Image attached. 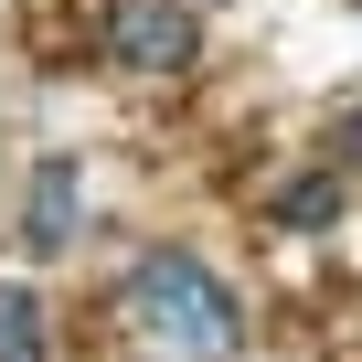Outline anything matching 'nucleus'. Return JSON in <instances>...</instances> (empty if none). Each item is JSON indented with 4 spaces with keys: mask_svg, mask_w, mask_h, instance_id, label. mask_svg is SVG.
Listing matches in <instances>:
<instances>
[{
    "mask_svg": "<svg viewBox=\"0 0 362 362\" xmlns=\"http://www.w3.org/2000/svg\"><path fill=\"white\" fill-rule=\"evenodd\" d=\"M128 320H139L149 341H170V351H192V362H235V351H245L235 288H224L203 256H181V245H160V256L128 267Z\"/></svg>",
    "mask_w": 362,
    "mask_h": 362,
    "instance_id": "1",
    "label": "nucleus"
},
{
    "mask_svg": "<svg viewBox=\"0 0 362 362\" xmlns=\"http://www.w3.org/2000/svg\"><path fill=\"white\" fill-rule=\"evenodd\" d=\"M107 54L128 75H192L203 64V22H192V0H117L107 11Z\"/></svg>",
    "mask_w": 362,
    "mask_h": 362,
    "instance_id": "2",
    "label": "nucleus"
},
{
    "mask_svg": "<svg viewBox=\"0 0 362 362\" xmlns=\"http://www.w3.org/2000/svg\"><path fill=\"white\" fill-rule=\"evenodd\" d=\"M75 214H86L75 160H43V170H33V203H22V245H33V256H64V245H75Z\"/></svg>",
    "mask_w": 362,
    "mask_h": 362,
    "instance_id": "3",
    "label": "nucleus"
},
{
    "mask_svg": "<svg viewBox=\"0 0 362 362\" xmlns=\"http://www.w3.org/2000/svg\"><path fill=\"white\" fill-rule=\"evenodd\" d=\"M0 362H54V309H43V288H0Z\"/></svg>",
    "mask_w": 362,
    "mask_h": 362,
    "instance_id": "4",
    "label": "nucleus"
},
{
    "mask_svg": "<svg viewBox=\"0 0 362 362\" xmlns=\"http://www.w3.org/2000/svg\"><path fill=\"white\" fill-rule=\"evenodd\" d=\"M288 235H320V224H341V170H298V181H277V203H267Z\"/></svg>",
    "mask_w": 362,
    "mask_h": 362,
    "instance_id": "5",
    "label": "nucleus"
},
{
    "mask_svg": "<svg viewBox=\"0 0 362 362\" xmlns=\"http://www.w3.org/2000/svg\"><path fill=\"white\" fill-rule=\"evenodd\" d=\"M341 149H351V160H362V107H351V117H341Z\"/></svg>",
    "mask_w": 362,
    "mask_h": 362,
    "instance_id": "6",
    "label": "nucleus"
}]
</instances>
